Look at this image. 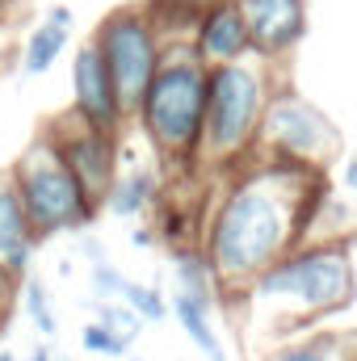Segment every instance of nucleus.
Instances as JSON below:
<instances>
[{
	"label": "nucleus",
	"instance_id": "obj_1",
	"mask_svg": "<svg viewBox=\"0 0 357 361\" xmlns=\"http://www.w3.org/2000/svg\"><path fill=\"white\" fill-rule=\"evenodd\" d=\"M324 185L328 173L269 160L231 173L206 223V244H202L219 281V298L227 290L248 294L257 273L286 257L294 244H307V223Z\"/></svg>",
	"mask_w": 357,
	"mask_h": 361
},
{
	"label": "nucleus",
	"instance_id": "obj_2",
	"mask_svg": "<svg viewBox=\"0 0 357 361\" xmlns=\"http://www.w3.org/2000/svg\"><path fill=\"white\" fill-rule=\"evenodd\" d=\"M248 298L261 307H277L290 324L328 319L349 311L353 302V248L349 235L337 240H307L277 257L248 286Z\"/></svg>",
	"mask_w": 357,
	"mask_h": 361
},
{
	"label": "nucleus",
	"instance_id": "obj_3",
	"mask_svg": "<svg viewBox=\"0 0 357 361\" xmlns=\"http://www.w3.org/2000/svg\"><path fill=\"white\" fill-rule=\"evenodd\" d=\"M273 89H277L273 63L269 59H257V55L210 68L206 72L202 139H198L193 164H210L219 173L223 169L240 173L253 160L257 126H261V114H265V101Z\"/></svg>",
	"mask_w": 357,
	"mask_h": 361
},
{
	"label": "nucleus",
	"instance_id": "obj_4",
	"mask_svg": "<svg viewBox=\"0 0 357 361\" xmlns=\"http://www.w3.org/2000/svg\"><path fill=\"white\" fill-rule=\"evenodd\" d=\"M206 63L193 55L189 42H164L160 63L139 97L135 114L147 143L169 160V164H189L198 156L202 139V109H206Z\"/></svg>",
	"mask_w": 357,
	"mask_h": 361
},
{
	"label": "nucleus",
	"instance_id": "obj_5",
	"mask_svg": "<svg viewBox=\"0 0 357 361\" xmlns=\"http://www.w3.org/2000/svg\"><path fill=\"white\" fill-rule=\"evenodd\" d=\"M8 177H13V189L21 197V210H25L30 231L38 235V244L89 227L92 214H97V206L85 197V189L68 173V164L59 160V152L47 135H38L17 156Z\"/></svg>",
	"mask_w": 357,
	"mask_h": 361
},
{
	"label": "nucleus",
	"instance_id": "obj_6",
	"mask_svg": "<svg viewBox=\"0 0 357 361\" xmlns=\"http://www.w3.org/2000/svg\"><path fill=\"white\" fill-rule=\"evenodd\" d=\"M337 156H341V130L320 105H311L307 97H298L294 89H282V85L269 92L261 126H257L253 160L328 173V164Z\"/></svg>",
	"mask_w": 357,
	"mask_h": 361
},
{
	"label": "nucleus",
	"instance_id": "obj_7",
	"mask_svg": "<svg viewBox=\"0 0 357 361\" xmlns=\"http://www.w3.org/2000/svg\"><path fill=\"white\" fill-rule=\"evenodd\" d=\"M89 42L97 47V55L109 72V85H114L122 114L131 118L143 89H147V80H152V72H156V63H160V51H164L156 25L147 17V4L114 8L109 17H101V25L92 30Z\"/></svg>",
	"mask_w": 357,
	"mask_h": 361
},
{
	"label": "nucleus",
	"instance_id": "obj_8",
	"mask_svg": "<svg viewBox=\"0 0 357 361\" xmlns=\"http://www.w3.org/2000/svg\"><path fill=\"white\" fill-rule=\"evenodd\" d=\"M47 139L55 143L59 160L68 164V173L76 177V185L85 189V197L101 210L109 185L118 177V135L97 130L89 122H80L76 114H63L59 122H51Z\"/></svg>",
	"mask_w": 357,
	"mask_h": 361
},
{
	"label": "nucleus",
	"instance_id": "obj_9",
	"mask_svg": "<svg viewBox=\"0 0 357 361\" xmlns=\"http://www.w3.org/2000/svg\"><path fill=\"white\" fill-rule=\"evenodd\" d=\"M257 59H286L307 34V0H236Z\"/></svg>",
	"mask_w": 357,
	"mask_h": 361
},
{
	"label": "nucleus",
	"instance_id": "obj_10",
	"mask_svg": "<svg viewBox=\"0 0 357 361\" xmlns=\"http://www.w3.org/2000/svg\"><path fill=\"white\" fill-rule=\"evenodd\" d=\"M68 114H76L80 122L109 130V135H118V126L126 122V114L114 97V85H109V72L92 42H80L72 55V109Z\"/></svg>",
	"mask_w": 357,
	"mask_h": 361
},
{
	"label": "nucleus",
	"instance_id": "obj_11",
	"mask_svg": "<svg viewBox=\"0 0 357 361\" xmlns=\"http://www.w3.org/2000/svg\"><path fill=\"white\" fill-rule=\"evenodd\" d=\"M189 47H193V55L206 68L248 59L253 55V38H248V25L240 17V4L236 0H206L198 21H193Z\"/></svg>",
	"mask_w": 357,
	"mask_h": 361
},
{
	"label": "nucleus",
	"instance_id": "obj_12",
	"mask_svg": "<svg viewBox=\"0 0 357 361\" xmlns=\"http://www.w3.org/2000/svg\"><path fill=\"white\" fill-rule=\"evenodd\" d=\"M34 252H38V235L30 231V219L21 210L13 177L0 173V265L21 281L34 269Z\"/></svg>",
	"mask_w": 357,
	"mask_h": 361
},
{
	"label": "nucleus",
	"instance_id": "obj_13",
	"mask_svg": "<svg viewBox=\"0 0 357 361\" xmlns=\"http://www.w3.org/2000/svg\"><path fill=\"white\" fill-rule=\"evenodd\" d=\"M156 197H160V173L156 169H147V164H135V169H118V177L109 185V193H105V210L114 214V219H139V214H147L152 206H156Z\"/></svg>",
	"mask_w": 357,
	"mask_h": 361
},
{
	"label": "nucleus",
	"instance_id": "obj_14",
	"mask_svg": "<svg viewBox=\"0 0 357 361\" xmlns=\"http://www.w3.org/2000/svg\"><path fill=\"white\" fill-rule=\"evenodd\" d=\"M169 315H177L181 332L189 336V345H198V353H206L210 361H227V345H223V336L214 328V307H206V302H198V298L173 290Z\"/></svg>",
	"mask_w": 357,
	"mask_h": 361
},
{
	"label": "nucleus",
	"instance_id": "obj_15",
	"mask_svg": "<svg viewBox=\"0 0 357 361\" xmlns=\"http://www.w3.org/2000/svg\"><path fill=\"white\" fill-rule=\"evenodd\" d=\"M173 290L206 302V307H219V281H214V269L202 248H193V244L173 248Z\"/></svg>",
	"mask_w": 357,
	"mask_h": 361
},
{
	"label": "nucleus",
	"instance_id": "obj_16",
	"mask_svg": "<svg viewBox=\"0 0 357 361\" xmlns=\"http://www.w3.org/2000/svg\"><path fill=\"white\" fill-rule=\"evenodd\" d=\"M68 38H72V30H63V25H55V21L42 17V21L30 30L25 47H21V72H25V76H42V72H51L55 59L68 51Z\"/></svg>",
	"mask_w": 357,
	"mask_h": 361
},
{
	"label": "nucleus",
	"instance_id": "obj_17",
	"mask_svg": "<svg viewBox=\"0 0 357 361\" xmlns=\"http://www.w3.org/2000/svg\"><path fill=\"white\" fill-rule=\"evenodd\" d=\"M17 298H21L25 319L34 324V332H38L42 341H59V315H55V298H51L47 277H38V273L30 269L17 281Z\"/></svg>",
	"mask_w": 357,
	"mask_h": 361
},
{
	"label": "nucleus",
	"instance_id": "obj_18",
	"mask_svg": "<svg viewBox=\"0 0 357 361\" xmlns=\"http://www.w3.org/2000/svg\"><path fill=\"white\" fill-rule=\"evenodd\" d=\"M269 361H353V349H349V336L315 332V336H307V341L282 345L277 353H269Z\"/></svg>",
	"mask_w": 357,
	"mask_h": 361
},
{
	"label": "nucleus",
	"instance_id": "obj_19",
	"mask_svg": "<svg viewBox=\"0 0 357 361\" xmlns=\"http://www.w3.org/2000/svg\"><path fill=\"white\" fill-rule=\"evenodd\" d=\"M118 302H126L143 324H160V319L169 315V298H164L160 286H152V281H135V277H126Z\"/></svg>",
	"mask_w": 357,
	"mask_h": 361
},
{
	"label": "nucleus",
	"instance_id": "obj_20",
	"mask_svg": "<svg viewBox=\"0 0 357 361\" xmlns=\"http://www.w3.org/2000/svg\"><path fill=\"white\" fill-rule=\"evenodd\" d=\"M92 307H97V324H105L122 345L135 349V341H139V332H143V319H139L126 302H118V298H109V302H92Z\"/></svg>",
	"mask_w": 357,
	"mask_h": 361
},
{
	"label": "nucleus",
	"instance_id": "obj_21",
	"mask_svg": "<svg viewBox=\"0 0 357 361\" xmlns=\"http://www.w3.org/2000/svg\"><path fill=\"white\" fill-rule=\"evenodd\" d=\"M80 349L85 353H101V357H131V345H122L105 324H97L89 319L85 328H80Z\"/></svg>",
	"mask_w": 357,
	"mask_h": 361
},
{
	"label": "nucleus",
	"instance_id": "obj_22",
	"mask_svg": "<svg viewBox=\"0 0 357 361\" xmlns=\"http://www.w3.org/2000/svg\"><path fill=\"white\" fill-rule=\"evenodd\" d=\"M122 281H126V273L118 269V265H109V257H105V261H92L89 265V290H92L89 302H109V298H118V294H122Z\"/></svg>",
	"mask_w": 357,
	"mask_h": 361
},
{
	"label": "nucleus",
	"instance_id": "obj_23",
	"mask_svg": "<svg viewBox=\"0 0 357 361\" xmlns=\"http://www.w3.org/2000/svg\"><path fill=\"white\" fill-rule=\"evenodd\" d=\"M13 302H17V277L0 265V328H4V319L13 315Z\"/></svg>",
	"mask_w": 357,
	"mask_h": 361
},
{
	"label": "nucleus",
	"instance_id": "obj_24",
	"mask_svg": "<svg viewBox=\"0 0 357 361\" xmlns=\"http://www.w3.org/2000/svg\"><path fill=\"white\" fill-rule=\"evenodd\" d=\"M72 235H76V252H80L89 265H92V261H105V244H101L92 231H85V227H80V231H72Z\"/></svg>",
	"mask_w": 357,
	"mask_h": 361
},
{
	"label": "nucleus",
	"instance_id": "obj_25",
	"mask_svg": "<svg viewBox=\"0 0 357 361\" xmlns=\"http://www.w3.org/2000/svg\"><path fill=\"white\" fill-rule=\"evenodd\" d=\"M47 21H55V25L72 30V25H76V13H72L68 4H51V8H47Z\"/></svg>",
	"mask_w": 357,
	"mask_h": 361
},
{
	"label": "nucleus",
	"instance_id": "obj_26",
	"mask_svg": "<svg viewBox=\"0 0 357 361\" xmlns=\"http://www.w3.org/2000/svg\"><path fill=\"white\" fill-rule=\"evenodd\" d=\"M131 244H135V248H156L160 240H156L152 227H135V231H131Z\"/></svg>",
	"mask_w": 357,
	"mask_h": 361
},
{
	"label": "nucleus",
	"instance_id": "obj_27",
	"mask_svg": "<svg viewBox=\"0 0 357 361\" xmlns=\"http://www.w3.org/2000/svg\"><path fill=\"white\" fill-rule=\"evenodd\" d=\"M25 361H68V357H63L59 349H51V345H38V349H34Z\"/></svg>",
	"mask_w": 357,
	"mask_h": 361
},
{
	"label": "nucleus",
	"instance_id": "obj_28",
	"mask_svg": "<svg viewBox=\"0 0 357 361\" xmlns=\"http://www.w3.org/2000/svg\"><path fill=\"white\" fill-rule=\"evenodd\" d=\"M13 8V0H0V21H4V13Z\"/></svg>",
	"mask_w": 357,
	"mask_h": 361
},
{
	"label": "nucleus",
	"instance_id": "obj_29",
	"mask_svg": "<svg viewBox=\"0 0 357 361\" xmlns=\"http://www.w3.org/2000/svg\"><path fill=\"white\" fill-rule=\"evenodd\" d=\"M0 361H17V353H8V349H0Z\"/></svg>",
	"mask_w": 357,
	"mask_h": 361
},
{
	"label": "nucleus",
	"instance_id": "obj_30",
	"mask_svg": "<svg viewBox=\"0 0 357 361\" xmlns=\"http://www.w3.org/2000/svg\"><path fill=\"white\" fill-rule=\"evenodd\" d=\"M0 59H4V34H0Z\"/></svg>",
	"mask_w": 357,
	"mask_h": 361
},
{
	"label": "nucleus",
	"instance_id": "obj_31",
	"mask_svg": "<svg viewBox=\"0 0 357 361\" xmlns=\"http://www.w3.org/2000/svg\"><path fill=\"white\" fill-rule=\"evenodd\" d=\"M122 361H143V357H122Z\"/></svg>",
	"mask_w": 357,
	"mask_h": 361
}]
</instances>
